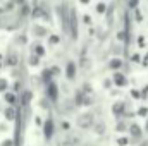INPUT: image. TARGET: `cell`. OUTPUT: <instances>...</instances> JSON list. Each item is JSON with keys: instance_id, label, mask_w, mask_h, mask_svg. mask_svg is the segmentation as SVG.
Returning a JSON list of instances; mask_svg holds the SVG:
<instances>
[{"instance_id": "cell-1", "label": "cell", "mask_w": 148, "mask_h": 146, "mask_svg": "<svg viewBox=\"0 0 148 146\" xmlns=\"http://www.w3.org/2000/svg\"><path fill=\"white\" fill-rule=\"evenodd\" d=\"M77 126H79L81 129H88V127H91V126H93V115H91V113H83V115H79V119H77Z\"/></svg>"}, {"instance_id": "cell-2", "label": "cell", "mask_w": 148, "mask_h": 146, "mask_svg": "<svg viewBox=\"0 0 148 146\" xmlns=\"http://www.w3.org/2000/svg\"><path fill=\"white\" fill-rule=\"evenodd\" d=\"M77 143H79V139H77L76 136H66V138H62V139L59 141L57 146H76Z\"/></svg>"}, {"instance_id": "cell-3", "label": "cell", "mask_w": 148, "mask_h": 146, "mask_svg": "<svg viewBox=\"0 0 148 146\" xmlns=\"http://www.w3.org/2000/svg\"><path fill=\"white\" fill-rule=\"evenodd\" d=\"M129 132H131L133 136H140V134H141V129H140L138 124H133V126L129 127Z\"/></svg>"}, {"instance_id": "cell-4", "label": "cell", "mask_w": 148, "mask_h": 146, "mask_svg": "<svg viewBox=\"0 0 148 146\" xmlns=\"http://www.w3.org/2000/svg\"><path fill=\"white\" fill-rule=\"evenodd\" d=\"M52 131H53V127H52V120H48V122L45 124V136L50 138V136H52Z\"/></svg>"}, {"instance_id": "cell-5", "label": "cell", "mask_w": 148, "mask_h": 146, "mask_svg": "<svg viewBox=\"0 0 148 146\" xmlns=\"http://www.w3.org/2000/svg\"><path fill=\"white\" fill-rule=\"evenodd\" d=\"M122 108H124V105H122V103H115V105L112 107V110H114V113H115V115L122 113Z\"/></svg>"}, {"instance_id": "cell-6", "label": "cell", "mask_w": 148, "mask_h": 146, "mask_svg": "<svg viewBox=\"0 0 148 146\" xmlns=\"http://www.w3.org/2000/svg\"><path fill=\"white\" fill-rule=\"evenodd\" d=\"M5 117H7L9 120H14V119H16V113H14V108H7V110H5Z\"/></svg>"}, {"instance_id": "cell-7", "label": "cell", "mask_w": 148, "mask_h": 146, "mask_svg": "<svg viewBox=\"0 0 148 146\" xmlns=\"http://www.w3.org/2000/svg\"><path fill=\"white\" fill-rule=\"evenodd\" d=\"M97 126H98V127H97V132H98V134H102V132L105 131V124H103V122H100V124H97Z\"/></svg>"}, {"instance_id": "cell-8", "label": "cell", "mask_w": 148, "mask_h": 146, "mask_svg": "<svg viewBox=\"0 0 148 146\" xmlns=\"http://www.w3.org/2000/svg\"><path fill=\"white\" fill-rule=\"evenodd\" d=\"M115 81L119 83V86H122V84H124V77H122V76H117V77H115Z\"/></svg>"}, {"instance_id": "cell-9", "label": "cell", "mask_w": 148, "mask_h": 146, "mask_svg": "<svg viewBox=\"0 0 148 146\" xmlns=\"http://www.w3.org/2000/svg\"><path fill=\"white\" fill-rule=\"evenodd\" d=\"M119 145H121V146H126V145H127V139H126V138H121V139H119Z\"/></svg>"}, {"instance_id": "cell-10", "label": "cell", "mask_w": 148, "mask_h": 146, "mask_svg": "<svg viewBox=\"0 0 148 146\" xmlns=\"http://www.w3.org/2000/svg\"><path fill=\"white\" fill-rule=\"evenodd\" d=\"M5 98H7V102H9V103H14V100H16V98H14L12 95H7Z\"/></svg>"}, {"instance_id": "cell-11", "label": "cell", "mask_w": 148, "mask_h": 146, "mask_svg": "<svg viewBox=\"0 0 148 146\" xmlns=\"http://www.w3.org/2000/svg\"><path fill=\"white\" fill-rule=\"evenodd\" d=\"M67 74H69V77H73V76H74V67H73V65H69V72H67Z\"/></svg>"}, {"instance_id": "cell-12", "label": "cell", "mask_w": 148, "mask_h": 146, "mask_svg": "<svg viewBox=\"0 0 148 146\" xmlns=\"http://www.w3.org/2000/svg\"><path fill=\"white\" fill-rule=\"evenodd\" d=\"M124 129H126V126H124V124H119V126H117V131H124Z\"/></svg>"}, {"instance_id": "cell-13", "label": "cell", "mask_w": 148, "mask_h": 146, "mask_svg": "<svg viewBox=\"0 0 148 146\" xmlns=\"http://www.w3.org/2000/svg\"><path fill=\"white\" fill-rule=\"evenodd\" d=\"M50 96L55 98V89H53V88H50Z\"/></svg>"}, {"instance_id": "cell-14", "label": "cell", "mask_w": 148, "mask_h": 146, "mask_svg": "<svg viewBox=\"0 0 148 146\" xmlns=\"http://www.w3.org/2000/svg\"><path fill=\"white\" fill-rule=\"evenodd\" d=\"M140 115H147V108H140Z\"/></svg>"}, {"instance_id": "cell-15", "label": "cell", "mask_w": 148, "mask_h": 146, "mask_svg": "<svg viewBox=\"0 0 148 146\" xmlns=\"http://www.w3.org/2000/svg\"><path fill=\"white\" fill-rule=\"evenodd\" d=\"M140 146H148V141H145V143H143V145H140Z\"/></svg>"}]
</instances>
